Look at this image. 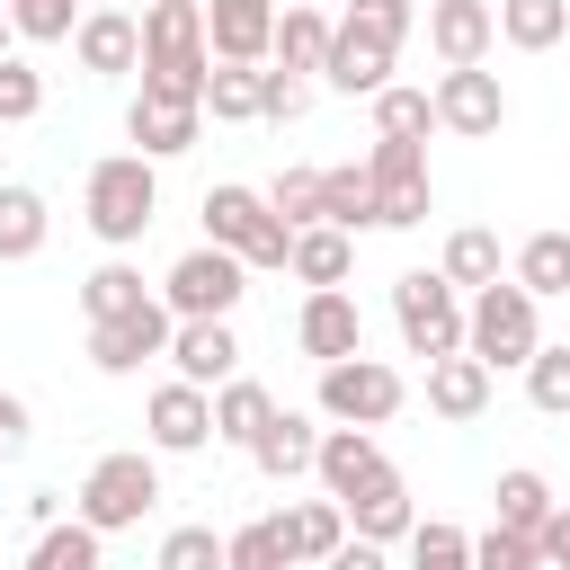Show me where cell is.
Here are the masks:
<instances>
[{
	"label": "cell",
	"instance_id": "7402d4cb",
	"mask_svg": "<svg viewBox=\"0 0 570 570\" xmlns=\"http://www.w3.org/2000/svg\"><path fill=\"white\" fill-rule=\"evenodd\" d=\"M285 543H294V570H321L338 543H347V508L321 490V499H294L285 508Z\"/></svg>",
	"mask_w": 570,
	"mask_h": 570
},
{
	"label": "cell",
	"instance_id": "ab89813d",
	"mask_svg": "<svg viewBox=\"0 0 570 570\" xmlns=\"http://www.w3.org/2000/svg\"><path fill=\"white\" fill-rule=\"evenodd\" d=\"M472 561H481V570H543V534H525V525H499V517H490V525L472 534Z\"/></svg>",
	"mask_w": 570,
	"mask_h": 570
},
{
	"label": "cell",
	"instance_id": "83f0119b",
	"mask_svg": "<svg viewBox=\"0 0 570 570\" xmlns=\"http://www.w3.org/2000/svg\"><path fill=\"white\" fill-rule=\"evenodd\" d=\"M561 36H570V0H499V45L552 53Z\"/></svg>",
	"mask_w": 570,
	"mask_h": 570
},
{
	"label": "cell",
	"instance_id": "d6a6232c",
	"mask_svg": "<svg viewBox=\"0 0 570 570\" xmlns=\"http://www.w3.org/2000/svg\"><path fill=\"white\" fill-rule=\"evenodd\" d=\"M374 134H401V142H428V134H436V89H410V80H383V89H374Z\"/></svg>",
	"mask_w": 570,
	"mask_h": 570
},
{
	"label": "cell",
	"instance_id": "6da1fadb",
	"mask_svg": "<svg viewBox=\"0 0 570 570\" xmlns=\"http://www.w3.org/2000/svg\"><path fill=\"white\" fill-rule=\"evenodd\" d=\"M151 214H160V160H142V151L89 160V178H80V223H89L107 249H134V240L151 232Z\"/></svg>",
	"mask_w": 570,
	"mask_h": 570
},
{
	"label": "cell",
	"instance_id": "d4e9b609",
	"mask_svg": "<svg viewBox=\"0 0 570 570\" xmlns=\"http://www.w3.org/2000/svg\"><path fill=\"white\" fill-rule=\"evenodd\" d=\"M347 267H356V232H338V223H303V232H294L285 276H303V285H347Z\"/></svg>",
	"mask_w": 570,
	"mask_h": 570
},
{
	"label": "cell",
	"instance_id": "7dc6e473",
	"mask_svg": "<svg viewBox=\"0 0 570 570\" xmlns=\"http://www.w3.org/2000/svg\"><path fill=\"white\" fill-rule=\"evenodd\" d=\"M27 436H36V410H27L18 392H0V463H9V454H27Z\"/></svg>",
	"mask_w": 570,
	"mask_h": 570
},
{
	"label": "cell",
	"instance_id": "f907efd6",
	"mask_svg": "<svg viewBox=\"0 0 570 570\" xmlns=\"http://www.w3.org/2000/svg\"><path fill=\"white\" fill-rule=\"evenodd\" d=\"M18 53V27H9V0H0V62Z\"/></svg>",
	"mask_w": 570,
	"mask_h": 570
},
{
	"label": "cell",
	"instance_id": "5b68a950",
	"mask_svg": "<svg viewBox=\"0 0 570 570\" xmlns=\"http://www.w3.org/2000/svg\"><path fill=\"white\" fill-rule=\"evenodd\" d=\"M392 321H401V347L436 365L463 347V285L445 267H410V276H392Z\"/></svg>",
	"mask_w": 570,
	"mask_h": 570
},
{
	"label": "cell",
	"instance_id": "9a60e30c",
	"mask_svg": "<svg viewBox=\"0 0 570 570\" xmlns=\"http://www.w3.org/2000/svg\"><path fill=\"white\" fill-rule=\"evenodd\" d=\"M428 45H436L445 71L490 62V45H499V9H490V0H428Z\"/></svg>",
	"mask_w": 570,
	"mask_h": 570
},
{
	"label": "cell",
	"instance_id": "8d00e7d4",
	"mask_svg": "<svg viewBox=\"0 0 570 570\" xmlns=\"http://www.w3.org/2000/svg\"><path fill=\"white\" fill-rule=\"evenodd\" d=\"M517 285L543 303V294H570V232H534L517 249Z\"/></svg>",
	"mask_w": 570,
	"mask_h": 570
},
{
	"label": "cell",
	"instance_id": "484cf974",
	"mask_svg": "<svg viewBox=\"0 0 570 570\" xmlns=\"http://www.w3.org/2000/svg\"><path fill=\"white\" fill-rule=\"evenodd\" d=\"M267 419H276V392H267V383H249V374L214 383V436H223V445H240V454H249Z\"/></svg>",
	"mask_w": 570,
	"mask_h": 570
},
{
	"label": "cell",
	"instance_id": "60d3db41",
	"mask_svg": "<svg viewBox=\"0 0 570 570\" xmlns=\"http://www.w3.org/2000/svg\"><path fill=\"white\" fill-rule=\"evenodd\" d=\"M80 18H89L80 0H9L18 45H71V27H80Z\"/></svg>",
	"mask_w": 570,
	"mask_h": 570
},
{
	"label": "cell",
	"instance_id": "9c48e42d",
	"mask_svg": "<svg viewBox=\"0 0 570 570\" xmlns=\"http://www.w3.org/2000/svg\"><path fill=\"white\" fill-rule=\"evenodd\" d=\"M169 330H178V312L160 294L134 303V312H116V321H89V365L98 374H142L151 356H169Z\"/></svg>",
	"mask_w": 570,
	"mask_h": 570
},
{
	"label": "cell",
	"instance_id": "603a6c76",
	"mask_svg": "<svg viewBox=\"0 0 570 570\" xmlns=\"http://www.w3.org/2000/svg\"><path fill=\"white\" fill-rule=\"evenodd\" d=\"M45 232H53L45 196H36L27 178H0V267H27V258L45 249Z\"/></svg>",
	"mask_w": 570,
	"mask_h": 570
},
{
	"label": "cell",
	"instance_id": "7bdbcfd3",
	"mask_svg": "<svg viewBox=\"0 0 570 570\" xmlns=\"http://www.w3.org/2000/svg\"><path fill=\"white\" fill-rule=\"evenodd\" d=\"M151 570H232V561H223V534L214 525H169Z\"/></svg>",
	"mask_w": 570,
	"mask_h": 570
},
{
	"label": "cell",
	"instance_id": "3957f363",
	"mask_svg": "<svg viewBox=\"0 0 570 570\" xmlns=\"http://www.w3.org/2000/svg\"><path fill=\"white\" fill-rule=\"evenodd\" d=\"M151 499H160V454H151V445H134V454H98V463L80 472L71 517H80V525H98V534H125V525H142V517H151Z\"/></svg>",
	"mask_w": 570,
	"mask_h": 570
},
{
	"label": "cell",
	"instance_id": "f6af8a7d",
	"mask_svg": "<svg viewBox=\"0 0 570 570\" xmlns=\"http://www.w3.org/2000/svg\"><path fill=\"white\" fill-rule=\"evenodd\" d=\"M27 116H45V71L36 62H0V125H27Z\"/></svg>",
	"mask_w": 570,
	"mask_h": 570
},
{
	"label": "cell",
	"instance_id": "4316f807",
	"mask_svg": "<svg viewBox=\"0 0 570 570\" xmlns=\"http://www.w3.org/2000/svg\"><path fill=\"white\" fill-rule=\"evenodd\" d=\"M561 499H552V481L534 472V463H508L499 481H490V517L499 525H525V534H543V517H552Z\"/></svg>",
	"mask_w": 570,
	"mask_h": 570
},
{
	"label": "cell",
	"instance_id": "277c9868",
	"mask_svg": "<svg viewBox=\"0 0 570 570\" xmlns=\"http://www.w3.org/2000/svg\"><path fill=\"white\" fill-rule=\"evenodd\" d=\"M205 240H223V249H240L249 258V276L258 267H285L294 258V223L267 205V187H205Z\"/></svg>",
	"mask_w": 570,
	"mask_h": 570
},
{
	"label": "cell",
	"instance_id": "ba28073f",
	"mask_svg": "<svg viewBox=\"0 0 570 570\" xmlns=\"http://www.w3.org/2000/svg\"><path fill=\"white\" fill-rule=\"evenodd\" d=\"M401 401H410V383H401V365H383V356H338V365H321V419H330V428H383Z\"/></svg>",
	"mask_w": 570,
	"mask_h": 570
},
{
	"label": "cell",
	"instance_id": "c3c4849f",
	"mask_svg": "<svg viewBox=\"0 0 570 570\" xmlns=\"http://www.w3.org/2000/svg\"><path fill=\"white\" fill-rule=\"evenodd\" d=\"M321 570H392V561H383V543H365V534H347V543H338V552H330Z\"/></svg>",
	"mask_w": 570,
	"mask_h": 570
},
{
	"label": "cell",
	"instance_id": "bcb514c9",
	"mask_svg": "<svg viewBox=\"0 0 570 570\" xmlns=\"http://www.w3.org/2000/svg\"><path fill=\"white\" fill-rule=\"evenodd\" d=\"M267 205L303 232V223H321V169H276V187H267Z\"/></svg>",
	"mask_w": 570,
	"mask_h": 570
},
{
	"label": "cell",
	"instance_id": "44dd1931",
	"mask_svg": "<svg viewBox=\"0 0 570 570\" xmlns=\"http://www.w3.org/2000/svg\"><path fill=\"white\" fill-rule=\"evenodd\" d=\"M410 525H419V508H410L401 472H383V481H365L347 499V534H365V543H410Z\"/></svg>",
	"mask_w": 570,
	"mask_h": 570
},
{
	"label": "cell",
	"instance_id": "e0dca14e",
	"mask_svg": "<svg viewBox=\"0 0 570 570\" xmlns=\"http://www.w3.org/2000/svg\"><path fill=\"white\" fill-rule=\"evenodd\" d=\"M392 463H383V445H374V428H321V463H312V481L347 508L365 481H383Z\"/></svg>",
	"mask_w": 570,
	"mask_h": 570
},
{
	"label": "cell",
	"instance_id": "ee69618b",
	"mask_svg": "<svg viewBox=\"0 0 570 570\" xmlns=\"http://www.w3.org/2000/svg\"><path fill=\"white\" fill-rule=\"evenodd\" d=\"M303 107H312V80H303V71H285V62L258 71V125H294Z\"/></svg>",
	"mask_w": 570,
	"mask_h": 570
},
{
	"label": "cell",
	"instance_id": "4fadbf2b",
	"mask_svg": "<svg viewBox=\"0 0 570 570\" xmlns=\"http://www.w3.org/2000/svg\"><path fill=\"white\" fill-rule=\"evenodd\" d=\"M294 338L312 365H338V356H365V312L347 303V285H312L303 312H294Z\"/></svg>",
	"mask_w": 570,
	"mask_h": 570
},
{
	"label": "cell",
	"instance_id": "b9f144b4",
	"mask_svg": "<svg viewBox=\"0 0 570 570\" xmlns=\"http://www.w3.org/2000/svg\"><path fill=\"white\" fill-rule=\"evenodd\" d=\"M525 401L543 410V419H570V347H534V365H525Z\"/></svg>",
	"mask_w": 570,
	"mask_h": 570
},
{
	"label": "cell",
	"instance_id": "5bb4252c",
	"mask_svg": "<svg viewBox=\"0 0 570 570\" xmlns=\"http://www.w3.org/2000/svg\"><path fill=\"white\" fill-rule=\"evenodd\" d=\"M71 53H80V71H98V80L142 71V9H89V18L71 27Z\"/></svg>",
	"mask_w": 570,
	"mask_h": 570
},
{
	"label": "cell",
	"instance_id": "30bf717a",
	"mask_svg": "<svg viewBox=\"0 0 570 570\" xmlns=\"http://www.w3.org/2000/svg\"><path fill=\"white\" fill-rule=\"evenodd\" d=\"M142 436H151V454H196V445H214V392L187 383V374H169V383L142 401Z\"/></svg>",
	"mask_w": 570,
	"mask_h": 570
},
{
	"label": "cell",
	"instance_id": "7a4b0ae2",
	"mask_svg": "<svg viewBox=\"0 0 570 570\" xmlns=\"http://www.w3.org/2000/svg\"><path fill=\"white\" fill-rule=\"evenodd\" d=\"M463 347L490 365V374H525L534 365V347H543V303L517 285V276H499V285H481L472 303H463Z\"/></svg>",
	"mask_w": 570,
	"mask_h": 570
},
{
	"label": "cell",
	"instance_id": "681fc988",
	"mask_svg": "<svg viewBox=\"0 0 570 570\" xmlns=\"http://www.w3.org/2000/svg\"><path fill=\"white\" fill-rule=\"evenodd\" d=\"M543 570H570V499L543 517Z\"/></svg>",
	"mask_w": 570,
	"mask_h": 570
},
{
	"label": "cell",
	"instance_id": "8992f818",
	"mask_svg": "<svg viewBox=\"0 0 570 570\" xmlns=\"http://www.w3.org/2000/svg\"><path fill=\"white\" fill-rule=\"evenodd\" d=\"M240 294H249V258L223 249V240H196V249L160 276V303H169L178 321H232Z\"/></svg>",
	"mask_w": 570,
	"mask_h": 570
},
{
	"label": "cell",
	"instance_id": "4dcf8cb0",
	"mask_svg": "<svg viewBox=\"0 0 570 570\" xmlns=\"http://www.w3.org/2000/svg\"><path fill=\"white\" fill-rule=\"evenodd\" d=\"M27 570H107V534L80 525V517H71V525L53 517V525L36 534V552H27Z\"/></svg>",
	"mask_w": 570,
	"mask_h": 570
},
{
	"label": "cell",
	"instance_id": "8fae6325",
	"mask_svg": "<svg viewBox=\"0 0 570 570\" xmlns=\"http://www.w3.org/2000/svg\"><path fill=\"white\" fill-rule=\"evenodd\" d=\"M508 125V89H499V71H481V62H463V71H445L436 80V134H463V142H490Z\"/></svg>",
	"mask_w": 570,
	"mask_h": 570
},
{
	"label": "cell",
	"instance_id": "ffe728a7",
	"mask_svg": "<svg viewBox=\"0 0 570 570\" xmlns=\"http://www.w3.org/2000/svg\"><path fill=\"white\" fill-rule=\"evenodd\" d=\"M249 463H258L267 481H303V472L321 463V428H312L303 410H285V401H276V419L258 428V445H249Z\"/></svg>",
	"mask_w": 570,
	"mask_h": 570
},
{
	"label": "cell",
	"instance_id": "e575fe53",
	"mask_svg": "<svg viewBox=\"0 0 570 570\" xmlns=\"http://www.w3.org/2000/svg\"><path fill=\"white\" fill-rule=\"evenodd\" d=\"M223 561H232V570H294L285 508H276V517H249V525H232V534H223Z\"/></svg>",
	"mask_w": 570,
	"mask_h": 570
},
{
	"label": "cell",
	"instance_id": "2e32d148",
	"mask_svg": "<svg viewBox=\"0 0 570 570\" xmlns=\"http://www.w3.org/2000/svg\"><path fill=\"white\" fill-rule=\"evenodd\" d=\"M214 62H267L276 53V0H205Z\"/></svg>",
	"mask_w": 570,
	"mask_h": 570
},
{
	"label": "cell",
	"instance_id": "d6986e66",
	"mask_svg": "<svg viewBox=\"0 0 570 570\" xmlns=\"http://www.w3.org/2000/svg\"><path fill=\"white\" fill-rule=\"evenodd\" d=\"M490 383H499V374H490L472 347H454V356H436V365H428V410L463 428V419H481V410H490Z\"/></svg>",
	"mask_w": 570,
	"mask_h": 570
},
{
	"label": "cell",
	"instance_id": "ac0fdd59",
	"mask_svg": "<svg viewBox=\"0 0 570 570\" xmlns=\"http://www.w3.org/2000/svg\"><path fill=\"white\" fill-rule=\"evenodd\" d=\"M169 365L187 374V383H232L240 374V338H232V321H178L169 330Z\"/></svg>",
	"mask_w": 570,
	"mask_h": 570
},
{
	"label": "cell",
	"instance_id": "cb8c5ba5",
	"mask_svg": "<svg viewBox=\"0 0 570 570\" xmlns=\"http://www.w3.org/2000/svg\"><path fill=\"white\" fill-rule=\"evenodd\" d=\"M321 80L338 89V98H374L383 80H392V45H365V36H330V62H321Z\"/></svg>",
	"mask_w": 570,
	"mask_h": 570
},
{
	"label": "cell",
	"instance_id": "836d02e7",
	"mask_svg": "<svg viewBox=\"0 0 570 570\" xmlns=\"http://www.w3.org/2000/svg\"><path fill=\"white\" fill-rule=\"evenodd\" d=\"M134 303H151L142 267H125V258H98V267L80 276V312H89V321H116V312H134Z\"/></svg>",
	"mask_w": 570,
	"mask_h": 570
},
{
	"label": "cell",
	"instance_id": "52a82bcc",
	"mask_svg": "<svg viewBox=\"0 0 570 570\" xmlns=\"http://www.w3.org/2000/svg\"><path fill=\"white\" fill-rule=\"evenodd\" d=\"M365 178H374V232H419V223H428V205H436L428 142L374 134V151H365Z\"/></svg>",
	"mask_w": 570,
	"mask_h": 570
},
{
	"label": "cell",
	"instance_id": "d590c367",
	"mask_svg": "<svg viewBox=\"0 0 570 570\" xmlns=\"http://www.w3.org/2000/svg\"><path fill=\"white\" fill-rule=\"evenodd\" d=\"M463 294H481V285H499V232H481V223H463V232H445V258H436Z\"/></svg>",
	"mask_w": 570,
	"mask_h": 570
},
{
	"label": "cell",
	"instance_id": "f546056e",
	"mask_svg": "<svg viewBox=\"0 0 570 570\" xmlns=\"http://www.w3.org/2000/svg\"><path fill=\"white\" fill-rule=\"evenodd\" d=\"M321 223H338V232H374V178H365V160L321 169Z\"/></svg>",
	"mask_w": 570,
	"mask_h": 570
},
{
	"label": "cell",
	"instance_id": "816d5d0a",
	"mask_svg": "<svg viewBox=\"0 0 570 570\" xmlns=\"http://www.w3.org/2000/svg\"><path fill=\"white\" fill-rule=\"evenodd\" d=\"M125 9H151V0H125Z\"/></svg>",
	"mask_w": 570,
	"mask_h": 570
},
{
	"label": "cell",
	"instance_id": "74e56055",
	"mask_svg": "<svg viewBox=\"0 0 570 570\" xmlns=\"http://www.w3.org/2000/svg\"><path fill=\"white\" fill-rule=\"evenodd\" d=\"M347 36H365V45H410V27H419V0H347V18H338Z\"/></svg>",
	"mask_w": 570,
	"mask_h": 570
},
{
	"label": "cell",
	"instance_id": "7c38bea8",
	"mask_svg": "<svg viewBox=\"0 0 570 570\" xmlns=\"http://www.w3.org/2000/svg\"><path fill=\"white\" fill-rule=\"evenodd\" d=\"M125 134H134V151H142V160H178V151H196V134H205V98L134 89V107H125Z\"/></svg>",
	"mask_w": 570,
	"mask_h": 570
},
{
	"label": "cell",
	"instance_id": "1f68e13d",
	"mask_svg": "<svg viewBox=\"0 0 570 570\" xmlns=\"http://www.w3.org/2000/svg\"><path fill=\"white\" fill-rule=\"evenodd\" d=\"M258 71L267 62H214L205 71V116L214 125H258Z\"/></svg>",
	"mask_w": 570,
	"mask_h": 570
},
{
	"label": "cell",
	"instance_id": "f1b7e54d",
	"mask_svg": "<svg viewBox=\"0 0 570 570\" xmlns=\"http://www.w3.org/2000/svg\"><path fill=\"white\" fill-rule=\"evenodd\" d=\"M330 36H338V18H321V9H276V62L285 71H321L330 62Z\"/></svg>",
	"mask_w": 570,
	"mask_h": 570
},
{
	"label": "cell",
	"instance_id": "f35d334b",
	"mask_svg": "<svg viewBox=\"0 0 570 570\" xmlns=\"http://www.w3.org/2000/svg\"><path fill=\"white\" fill-rule=\"evenodd\" d=\"M410 570H481V561H472V534H463V525L419 517V525H410Z\"/></svg>",
	"mask_w": 570,
	"mask_h": 570
}]
</instances>
